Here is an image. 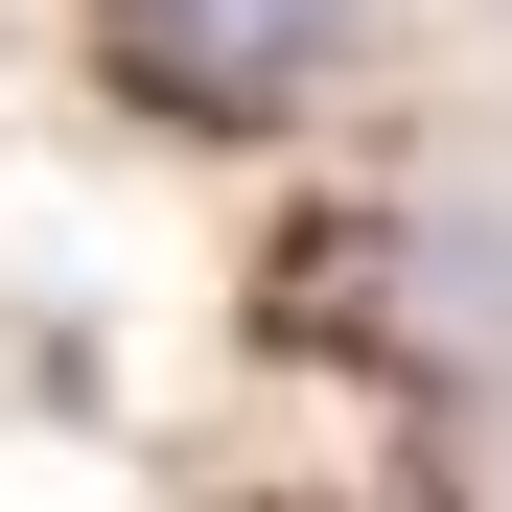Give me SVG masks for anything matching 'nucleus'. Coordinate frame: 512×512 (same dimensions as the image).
Returning a JSON list of instances; mask_svg holds the SVG:
<instances>
[{
    "label": "nucleus",
    "instance_id": "f257e3e1",
    "mask_svg": "<svg viewBox=\"0 0 512 512\" xmlns=\"http://www.w3.org/2000/svg\"><path fill=\"white\" fill-rule=\"evenodd\" d=\"M140 47L187 70V94H303V70L350 47V0H140Z\"/></svg>",
    "mask_w": 512,
    "mask_h": 512
},
{
    "label": "nucleus",
    "instance_id": "7ed1b4c3",
    "mask_svg": "<svg viewBox=\"0 0 512 512\" xmlns=\"http://www.w3.org/2000/svg\"><path fill=\"white\" fill-rule=\"evenodd\" d=\"M489 24H512V0H489Z\"/></svg>",
    "mask_w": 512,
    "mask_h": 512
},
{
    "label": "nucleus",
    "instance_id": "f03ea898",
    "mask_svg": "<svg viewBox=\"0 0 512 512\" xmlns=\"http://www.w3.org/2000/svg\"><path fill=\"white\" fill-rule=\"evenodd\" d=\"M396 280H419V326H443L466 373H512V233H489V210H419V256H396Z\"/></svg>",
    "mask_w": 512,
    "mask_h": 512
}]
</instances>
